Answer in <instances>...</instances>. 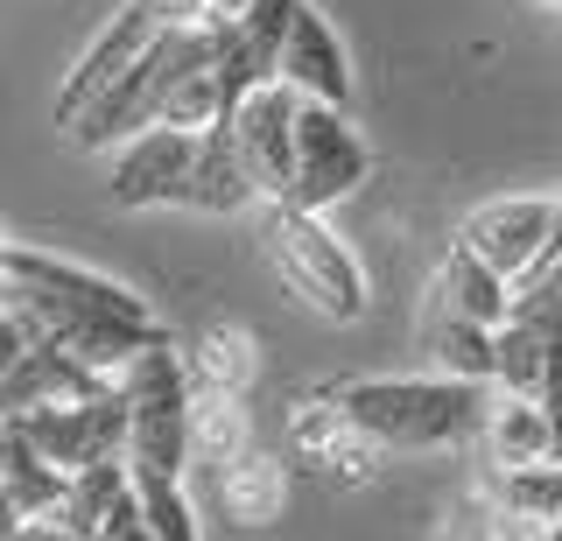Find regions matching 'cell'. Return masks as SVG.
Returning a JSON list of instances; mask_svg holds the SVG:
<instances>
[{"mask_svg": "<svg viewBox=\"0 0 562 541\" xmlns=\"http://www.w3.org/2000/svg\"><path fill=\"white\" fill-rule=\"evenodd\" d=\"M0 303L22 317L35 345H64L70 359H85L105 380H120V365L134 352H148L155 338H169L162 317L148 309V295H134L127 282L85 268V260L43 253V247H14Z\"/></svg>", "mask_w": 562, "mask_h": 541, "instance_id": "6da1fadb", "label": "cell"}, {"mask_svg": "<svg viewBox=\"0 0 562 541\" xmlns=\"http://www.w3.org/2000/svg\"><path fill=\"white\" fill-rule=\"evenodd\" d=\"M330 394H338L394 458H415V450H479V429H485V408H492L485 380H450V373L330 380Z\"/></svg>", "mask_w": 562, "mask_h": 541, "instance_id": "7a4b0ae2", "label": "cell"}, {"mask_svg": "<svg viewBox=\"0 0 562 541\" xmlns=\"http://www.w3.org/2000/svg\"><path fill=\"white\" fill-rule=\"evenodd\" d=\"M260 253L281 274V289L303 295L324 324H359L366 317V268L324 225V212L303 204H260Z\"/></svg>", "mask_w": 562, "mask_h": 541, "instance_id": "3957f363", "label": "cell"}, {"mask_svg": "<svg viewBox=\"0 0 562 541\" xmlns=\"http://www.w3.org/2000/svg\"><path fill=\"white\" fill-rule=\"evenodd\" d=\"M127 394V471L134 478H183L190 471V359L169 338L134 352L113 380Z\"/></svg>", "mask_w": 562, "mask_h": 541, "instance_id": "277c9868", "label": "cell"}, {"mask_svg": "<svg viewBox=\"0 0 562 541\" xmlns=\"http://www.w3.org/2000/svg\"><path fill=\"white\" fill-rule=\"evenodd\" d=\"M289 458L303 464L310 478H324V485H338V493H351V485H373L394 450H386L380 436L366 429L330 387H310V394L289 408Z\"/></svg>", "mask_w": 562, "mask_h": 541, "instance_id": "5b68a950", "label": "cell"}, {"mask_svg": "<svg viewBox=\"0 0 562 541\" xmlns=\"http://www.w3.org/2000/svg\"><path fill=\"white\" fill-rule=\"evenodd\" d=\"M366 177H373V148L351 127V113L324 106V99H303V106H295V190H289V204L330 212V204H345Z\"/></svg>", "mask_w": 562, "mask_h": 541, "instance_id": "8992f818", "label": "cell"}, {"mask_svg": "<svg viewBox=\"0 0 562 541\" xmlns=\"http://www.w3.org/2000/svg\"><path fill=\"white\" fill-rule=\"evenodd\" d=\"M190 162H198V134L183 127H140L113 148V169H105V198L113 212H183L190 190Z\"/></svg>", "mask_w": 562, "mask_h": 541, "instance_id": "52a82bcc", "label": "cell"}, {"mask_svg": "<svg viewBox=\"0 0 562 541\" xmlns=\"http://www.w3.org/2000/svg\"><path fill=\"white\" fill-rule=\"evenodd\" d=\"M457 239L520 289V282H535L555 253V198H492L457 225Z\"/></svg>", "mask_w": 562, "mask_h": 541, "instance_id": "ba28073f", "label": "cell"}, {"mask_svg": "<svg viewBox=\"0 0 562 541\" xmlns=\"http://www.w3.org/2000/svg\"><path fill=\"white\" fill-rule=\"evenodd\" d=\"M295 106L303 99L274 78L260 92H246L233 120H218V127H233V148L260 190V204H289V190H295Z\"/></svg>", "mask_w": 562, "mask_h": 541, "instance_id": "9c48e42d", "label": "cell"}, {"mask_svg": "<svg viewBox=\"0 0 562 541\" xmlns=\"http://www.w3.org/2000/svg\"><path fill=\"white\" fill-rule=\"evenodd\" d=\"M22 429H29V443L70 478V471H85V464L127 458V394L105 387V394H92V401H70V408L22 415Z\"/></svg>", "mask_w": 562, "mask_h": 541, "instance_id": "30bf717a", "label": "cell"}, {"mask_svg": "<svg viewBox=\"0 0 562 541\" xmlns=\"http://www.w3.org/2000/svg\"><path fill=\"white\" fill-rule=\"evenodd\" d=\"M155 36H162V8H155V0H127V8H120L113 22L92 36V49L70 64V78H64V92H57V127H70V120L92 106V99L113 92V84L127 78L140 57H148Z\"/></svg>", "mask_w": 562, "mask_h": 541, "instance_id": "8fae6325", "label": "cell"}, {"mask_svg": "<svg viewBox=\"0 0 562 541\" xmlns=\"http://www.w3.org/2000/svg\"><path fill=\"white\" fill-rule=\"evenodd\" d=\"M105 387H113V380L92 373L85 359H70L64 345H29V352L0 373V422H22V415H43V408H70V401H92Z\"/></svg>", "mask_w": 562, "mask_h": 541, "instance_id": "7c38bea8", "label": "cell"}, {"mask_svg": "<svg viewBox=\"0 0 562 541\" xmlns=\"http://www.w3.org/2000/svg\"><path fill=\"white\" fill-rule=\"evenodd\" d=\"M281 84H289L295 99H324V106H351V57L338 43V29L324 22V14L295 8L289 22V43H281Z\"/></svg>", "mask_w": 562, "mask_h": 541, "instance_id": "4fadbf2b", "label": "cell"}, {"mask_svg": "<svg viewBox=\"0 0 562 541\" xmlns=\"http://www.w3.org/2000/svg\"><path fill=\"white\" fill-rule=\"evenodd\" d=\"M422 309H443V317H471V324H492V330H499L506 317H514V282H506L499 268H485L464 239H450V253L436 260V274H429Z\"/></svg>", "mask_w": 562, "mask_h": 541, "instance_id": "5bb4252c", "label": "cell"}, {"mask_svg": "<svg viewBox=\"0 0 562 541\" xmlns=\"http://www.w3.org/2000/svg\"><path fill=\"white\" fill-rule=\"evenodd\" d=\"M260 190L246 177L239 148H233V127H204L198 134V162H190V190H183V212L198 218H233V212H254Z\"/></svg>", "mask_w": 562, "mask_h": 541, "instance_id": "9a60e30c", "label": "cell"}, {"mask_svg": "<svg viewBox=\"0 0 562 541\" xmlns=\"http://www.w3.org/2000/svg\"><path fill=\"white\" fill-rule=\"evenodd\" d=\"M555 458V422L535 394H499L492 387L485 429H479V464H549Z\"/></svg>", "mask_w": 562, "mask_h": 541, "instance_id": "2e32d148", "label": "cell"}, {"mask_svg": "<svg viewBox=\"0 0 562 541\" xmlns=\"http://www.w3.org/2000/svg\"><path fill=\"white\" fill-rule=\"evenodd\" d=\"M246 450H254V394L190 387V464L225 471Z\"/></svg>", "mask_w": 562, "mask_h": 541, "instance_id": "e0dca14e", "label": "cell"}, {"mask_svg": "<svg viewBox=\"0 0 562 541\" xmlns=\"http://www.w3.org/2000/svg\"><path fill=\"white\" fill-rule=\"evenodd\" d=\"M218 506L225 520H239V528H274L281 506H289V464L274 458V450H246L218 471Z\"/></svg>", "mask_w": 562, "mask_h": 541, "instance_id": "ac0fdd59", "label": "cell"}, {"mask_svg": "<svg viewBox=\"0 0 562 541\" xmlns=\"http://www.w3.org/2000/svg\"><path fill=\"white\" fill-rule=\"evenodd\" d=\"M190 380L198 387H225V394H254L260 380V338L239 317H211L198 338H190Z\"/></svg>", "mask_w": 562, "mask_h": 541, "instance_id": "d6986e66", "label": "cell"}, {"mask_svg": "<svg viewBox=\"0 0 562 541\" xmlns=\"http://www.w3.org/2000/svg\"><path fill=\"white\" fill-rule=\"evenodd\" d=\"M422 352L436 373L450 380H485L492 387V359H499V330L471 324V317H443V309H422Z\"/></svg>", "mask_w": 562, "mask_h": 541, "instance_id": "ffe728a7", "label": "cell"}, {"mask_svg": "<svg viewBox=\"0 0 562 541\" xmlns=\"http://www.w3.org/2000/svg\"><path fill=\"white\" fill-rule=\"evenodd\" d=\"M0 493L22 506L29 520H35V514H57V506H64V471L29 443L22 422H0Z\"/></svg>", "mask_w": 562, "mask_h": 541, "instance_id": "44dd1931", "label": "cell"}, {"mask_svg": "<svg viewBox=\"0 0 562 541\" xmlns=\"http://www.w3.org/2000/svg\"><path fill=\"white\" fill-rule=\"evenodd\" d=\"M471 493L514 506V514H535V520H562V458H549V464H479Z\"/></svg>", "mask_w": 562, "mask_h": 541, "instance_id": "7402d4cb", "label": "cell"}, {"mask_svg": "<svg viewBox=\"0 0 562 541\" xmlns=\"http://www.w3.org/2000/svg\"><path fill=\"white\" fill-rule=\"evenodd\" d=\"M443 541H562V520H535L485 493H464L443 520Z\"/></svg>", "mask_w": 562, "mask_h": 541, "instance_id": "603a6c76", "label": "cell"}, {"mask_svg": "<svg viewBox=\"0 0 562 541\" xmlns=\"http://www.w3.org/2000/svg\"><path fill=\"white\" fill-rule=\"evenodd\" d=\"M134 485V471H127V458H113V464H85V471H70L64 478V506H57V520H70L85 541H99V528H105V514L120 506V493Z\"/></svg>", "mask_w": 562, "mask_h": 541, "instance_id": "cb8c5ba5", "label": "cell"}, {"mask_svg": "<svg viewBox=\"0 0 562 541\" xmlns=\"http://www.w3.org/2000/svg\"><path fill=\"white\" fill-rule=\"evenodd\" d=\"M134 499L148 514L155 541H198V514H190L183 478H134Z\"/></svg>", "mask_w": 562, "mask_h": 541, "instance_id": "d4e9b609", "label": "cell"}, {"mask_svg": "<svg viewBox=\"0 0 562 541\" xmlns=\"http://www.w3.org/2000/svg\"><path fill=\"white\" fill-rule=\"evenodd\" d=\"M162 22H183V29H233L246 14V0H155Z\"/></svg>", "mask_w": 562, "mask_h": 541, "instance_id": "484cf974", "label": "cell"}, {"mask_svg": "<svg viewBox=\"0 0 562 541\" xmlns=\"http://www.w3.org/2000/svg\"><path fill=\"white\" fill-rule=\"evenodd\" d=\"M99 541H155L148 514H140V499H134V485H127V493H120V506H113V514H105Z\"/></svg>", "mask_w": 562, "mask_h": 541, "instance_id": "4316f807", "label": "cell"}, {"mask_svg": "<svg viewBox=\"0 0 562 541\" xmlns=\"http://www.w3.org/2000/svg\"><path fill=\"white\" fill-rule=\"evenodd\" d=\"M14 541H85V534L70 528V520H57V514H35V520L14 528Z\"/></svg>", "mask_w": 562, "mask_h": 541, "instance_id": "83f0119b", "label": "cell"}, {"mask_svg": "<svg viewBox=\"0 0 562 541\" xmlns=\"http://www.w3.org/2000/svg\"><path fill=\"white\" fill-rule=\"evenodd\" d=\"M22 520H29V514H22L8 493H0V541H14V528H22Z\"/></svg>", "mask_w": 562, "mask_h": 541, "instance_id": "f1b7e54d", "label": "cell"}, {"mask_svg": "<svg viewBox=\"0 0 562 541\" xmlns=\"http://www.w3.org/2000/svg\"><path fill=\"white\" fill-rule=\"evenodd\" d=\"M8 260H14V239L0 233V282H8Z\"/></svg>", "mask_w": 562, "mask_h": 541, "instance_id": "f546056e", "label": "cell"}, {"mask_svg": "<svg viewBox=\"0 0 562 541\" xmlns=\"http://www.w3.org/2000/svg\"><path fill=\"white\" fill-rule=\"evenodd\" d=\"M541 274H549V282L562 289V253H549V268H541Z\"/></svg>", "mask_w": 562, "mask_h": 541, "instance_id": "4dcf8cb0", "label": "cell"}, {"mask_svg": "<svg viewBox=\"0 0 562 541\" xmlns=\"http://www.w3.org/2000/svg\"><path fill=\"white\" fill-rule=\"evenodd\" d=\"M555 253H562V190H555Z\"/></svg>", "mask_w": 562, "mask_h": 541, "instance_id": "1f68e13d", "label": "cell"}, {"mask_svg": "<svg viewBox=\"0 0 562 541\" xmlns=\"http://www.w3.org/2000/svg\"><path fill=\"white\" fill-rule=\"evenodd\" d=\"M555 14H562V8H555Z\"/></svg>", "mask_w": 562, "mask_h": 541, "instance_id": "d6a6232c", "label": "cell"}]
</instances>
